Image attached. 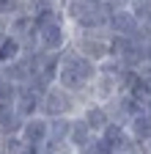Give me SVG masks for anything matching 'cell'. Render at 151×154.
<instances>
[{"mask_svg": "<svg viewBox=\"0 0 151 154\" xmlns=\"http://www.w3.org/2000/svg\"><path fill=\"white\" fill-rule=\"evenodd\" d=\"M80 116L88 121V127L96 132V135H102L107 127H110V113H107V105H99V102H91V99H85L83 102V107H80Z\"/></svg>", "mask_w": 151, "mask_h": 154, "instance_id": "7c38bea8", "label": "cell"}, {"mask_svg": "<svg viewBox=\"0 0 151 154\" xmlns=\"http://www.w3.org/2000/svg\"><path fill=\"white\" fill-rule=\"evenodd\" d=\"M99 138L113 149V154H132V151H143V149L135 143V138L129 135V129H126L124 124H116V121H110V127L99 135Z\"/></svg>", "mask_w": 151, "mask_h": 154, "instance_id": "8992f818", "label": "cell"}, {"mask_svg": "<svg viewBox=\"0 0 151 154\" xmlns=\"http://www.w3.org/2000/svg\"><path fill=\"white\" fill-rule=\"evenodd\" d=\"M22 116L17 110V105H6L0 102V135H11V132H20L22 129Z\"/></svg>", "mask_w": 151, "mask_h": 154, "instance_id": "9a60e30c", "label": "cell"}, {"mask_svg": "<svg viewBox=\"0 0 151 154\" xmlns=\"http://www.w3.org/2000/svg\"><path fill=\"white\" fill-rule=\"evenodd\" d=\"M132 154H143V151H132Z\"/></svg>", "mask_w": 151, "mask_h": 154, "instance_id": "484cf974", "label": "cell"}, {"mask_svg": "<svg viewBox=\"0 0 151 154\" xmlns=\"http://www.w3.org/2000/svg\"><path fill=\"white\" fill-rule=\"evenodd\" d=\"M107 33L110 36H140L143 33V28H140V22H137V17H135V11L132 8H124V11H113V14H107Z\"/></svg>", "mask_w": 151, "mask_h": 154, "instance_id": "52a82bcc", "label": "cell"}, {"mask_svg": "<svg viewBox=\"0 0 151 154\" xmlns=\"http://www.w3.org/2000/svg\"><path fill=\"white\" fill-rule=\"evenodd\" d=\"M41 96L44 91L36 88L33 83L30 85H20V96H17V110H20L22 119H30V116H39L41 113Z\"/></svg>", "mask_w": 151, "mask_h": 154, "instance_id": "8fae6325", "label": "cell"}, {"mask_svg": "<svg viewBox=\"0 0 151 154\" xmlns=\"http://www.w3.org/2000/svg\"><path fill=\"white\" fill-rule=\"evenodd\" d=\"M28 143L22 140L20 132H11V135H3V154H22Z\"/></svg>", "mask_w": 151, "mask_h": 154, "instance_id": "e0dca14e", "label": "cell"}, {"mask_svg": "<svg viewBox=\"0 0 151 154\" xmlns=\"http://www.w3.org/2000/svg\"><path fill=\"white\" fill-rule=\"evenodd\" d=\"M99 135L93 132L91 127H88V121L83 119V116L77 113V116H71V129H69V149L74 151V154H83L93 140H96Z\"/></svg>", "mask_w": 151, "mask_h": 154, "instance_id": "9c48e42d", "label": "cell"}, {"mask_svg": "<svg viewBox=\"0 0 151 154\" xmlns=\"http://www.w3.org/2000/svg\"><path fill=\"white\" fill-rule=\"evenodd\" d=\"M83 154H113V149H110V146H107L102 138H96V140H93V143H91V146H88Z\"/></svg>", "mask_w": 151, "mask_h": 154, "instance_id": "ffe728a7", "label": "cell"}, {"mask_svg": "<svg viewBox=\"0 0 151 154\" xmlns=\"http://www.w3.org/2000/svg\"><path fill=\"white\" fill-rule=\"evenodd\" d=\"M69 129L71 119H50V149L52 151H66L69 149Z\"/></svg>", "mask_w": 151, "mask_h": 154, "instance_id": "5bb4252c", "label": "cell"}, {"mask_svg": "<svg viewBox=\"0 0 151 154\" xmlns=\"http://www.w3.org/2000/svg\"><path fill=\"white\" fill-rule=\"evenodd\" d=\"M58 154H74V151H71V149H66V151H58Z\"/></svg>", "mask_w": 151, "mask_h": 154, "instance_id": "cb8c5ba5", "label": "cell"}, {"mask_svg": "<svg viewBox=\"0 0 151 154\" xmlns=\"http://www.w3.org/2000/svg\"><path fill=\"white\" fill-rule=\"evenodd\" d=\"M20 55H25V44L20 42V38L11 36V33L0 36V66H6V63L17 61Z\"/></svg>", "mask_w": 151, "mask_h": 154, "instance_id": "2e32d148", "label": "cell"}, {"mask_svg": "<svg viewBox=\"0 0 151 154\" xmlns=\"http://www.w3.org/2000/svg\"><path fill=\"white\" fill-rule=\"evenodd\" d=\"M80 107H83V99L58 83H52L41 96V116H47V119H71L80 113Z\"/></svg>", "mask_w": 151, "mask_h": 154, "instance_id": "3957f363", "label": "cell"}, {"mask_svg": "<svg viewBox=\"0 0 151 154\" xmlns=\"http://www.w3.org/2000/svg\"><path fill=\"white\" fill-rule=\"evenodd\" d=\"M22 8H25V0H0V17H6V19L20 14Z\"/></svg>", "mask_w": 151, "mask_h": 154, "instance_id": "ac0fdd59", "label": "cell"}, {"mask_svg": "<svg viewBox=\"0 0 151 154\" xmlns=\"http://www.w3.org/2000/svg\"><path fill=\"white\" fill-rule=\"evenodd\" d=\"M0 154H3V135H0Z\"/></svg>", "mask_w": 151, "mask_h": 154, "instance_id": "d4e9b609", "label": "cell"}, {"mask_svg": "<svg viewBox=\"0 0 151 154\" xmlns=\"http://www.w3.org/2000/svg\"><path fill=\"white\" fill-rule=\"evenodd\" d=\"M102 6H104L107 14H113V11H124V8H129L132 0H102Z\"/></svg>", "mask_w": 151, "mask_h": 154, "instance_id": "d6986e66", "label": "cell"}, {"mask_svg": "<svg viewBox=\"0 0 151 154\" xmlns=\"http://www.w3.org/2000/svg\"><path fill=\"white\" fill-rule=\"evenodd\" d=\"M6 33H8V19L0 17V36H6Z\"/></svg>", "mask_w": 151, "mask_h": 154, "instance_id": "44dd1931", "label": "cell"}, {"mask_svg": "<svg viewBox=\"0 0 151 154\" xmlns=\"http://www.w3.org/2000/svg\"><path fill=\"white\" fill-rule=\"evenodd\" d=\"M143 110V105L137 102V99H132L129 94H121L118 99H113L110 105H107V113H110V119L116 121V124H129L132 119H135V116Z\"/></svg>", "mask_w": 151, "mask_h": 154, "instance_id": "30bf717a", "label": "cell"}, {"mask_svg": "<svg viewBox=\"0 0 151 154\" xmlns=\"http://www.w3.org/2000/svg\"><path fill=\"white\" fill-rule=\"evenodd\" d=\"M71 47L102 66L104 61L113 58V36L107 30H80V33H74Z\"/></svg>", "mask_w": 151, "mask_h": 154, "instance_id": "277c9868", "label": "cell"}, {"mask_svg": "<svg viewBox=\"0 0 151 154\" xmlns=\"http://www.w3.org/2000/svg\"><path fill=\"white\" fill-rule=\"evenodd\" d=\"M146 110H148V113H151V99H148V102H146Z\"/></svg>", "mask_w": 151, "mask_h": 154, "instance_id": "603a6c76", "label": "cell"}, {"mask_svg": "<svg viewBox=\"0 0 151 154\" xmlns=\"http://www.w3.org/2000/svg\"><path fill=\"white\" fill-rule=\"evenodd\" d=\"M143 154H151V143H146V146H143Z\"/></svg>", "mask_w": 151, "mask_h": 154, "instance_id": "7402d4cb", "label": "cell"}, {"mask_svg": "<svg viewBox=\"0 0 151 154\" xmlns=\"http://www.w3.org/2000/svg\"><path fill=\"white\" fill-rule=\"evenodd\" d=\"M126 129H129V135L135 138V143H137L140 149H143L146 143H151V113L143 107L135 119L126 124Z\"/></svg>", "mask_w": 151, "mask_h": 154, "instance_id": "4fadbf2b", "label": "cell"}, {"mask_svg": "<svg viewBox=\"0 0 151 154\" xmlns=\"http://www.w3.org/2000/svg\"><path fill=\"white\" fill-rule=\"evenodd\" d=\"M74 30L63 19V14H55L44 22H36V47L44 52H63L71 47Z\"/></svg>", "mask_w": 151, "mask_h": 154, "instance_id": "7a4b0ae2", "label": "cell"}, {"mask_svg": "<svg viewBox=\"0 0 151 154\" xmlns=\"http://www.w3.org/2000/svg\"><path fill=\"white\" fill-rule=\"evenodd\" d=\"M99 74V63H93L91 58L80 55L74 47L61 52V69H58V85H63L66 91L77 94L80 99L85 102V94L93 83V77Z\"/></svg>", "mask_w": 151, "mask_h": 154, "instance_id": "6da1fadb", "label": "cell"}, {"mask_svg": "<svg viewBox=\"0 0 151 154\" xmlns=\"http://www.w3.org/2000/svg\"><path fill=\"white\" fill-rule=\"evenodd\" d=\"M20 135H22V140L28 146H47L50 143V119L41 116V113L39 116H30V119L22 121Z\"/></svg>", "mask_w": 151, "mask_h": 154, "instance_id": "ba28073f", "label": "cell"}, {"mask_svg": "<svg viewBox=\"0 0 151 154\" xmlns=\"http://www.w3.org/2000/svg\"><path fill=\"white\" fill-rule=\"evenodd\" d=\"M124 72V69H121ZM121 72H107V69H99V74L93 77V83L85 94V99L91 102H99V105H110L113 99H118L124 94V85H121Z\"/></svg>", "mask_w": 151, "mask_h": 154, "instance_id": "5b68a950", "label": "cell"}]
</instances>
